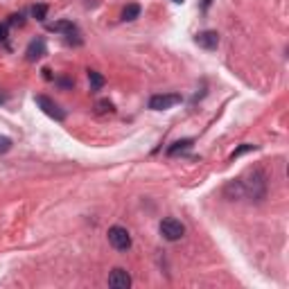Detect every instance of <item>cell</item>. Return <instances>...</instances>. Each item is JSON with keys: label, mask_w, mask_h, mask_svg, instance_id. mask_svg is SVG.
<instances>
[{"label": "cell", "mask_w": 289, "mask_h": 289, "mask_svg": "<svg viewBox=\"0 0 289 289\" xmlns=\"http://www.w3.org/2000/svg\"><path fill=\"white\" fill-rule=\"evenodd\" d=\"M161 235L165 240H170V242H177V240H181L185 235V226L174 217H165L161 222Z\"/></svg>", "instance_id": "obj_1"}, {"label": "cell", "mask_w": 289, "mask_h": 289, "mask_svg": "<svg viewBox=\"0 0 289 289\" xmlns=\"http://www.w3.org/2000/svg\"><path fill=\"white\" fill-rule=\"evenodd\" d=\"M177 104H181V95H178V93L154 95V97L149 99V109H151V111H167V109H174Z\"/></svg>", "instance_id": "obj_2"}, {"label": "cell", "mask_w": 289, "mask_h": 289, "mask_svg": "<svg viewBox=\"0 0 289 289\" xmlns=\"http://www.w3.org/2000/svg\"><path fill=\"white\" fill-rule=\"evenodd\" d=\"M109 242H111L113 249L127 251L131 246V235H129V230L122 228V226H111V228H109Z\"/></svg>", "instance_id": "obj_3"}, {"label": "cell", "mask_w": 289, "mask_h": 289, "mask_svg": "<svg viewBox=\"0 0 289 289\" xmlns=\"http://www.w3.org/2000/svg\"><path fill=\"white\" fill-rule=\"evenodd\" d=\"M36 104L41 106V111L46 113V115H50V118L57 120V122H64V120H66V113L61 111L59 106L54 104L48 95H36Z\"/></svg>", "instance_id": "obj_4"}, {"label": "cell", "mask_w": 289, "mask_h": 289, "mask_svg": "<svg viewBox=\"0 0 289 289\" xmlns=\"http://www.w3.org/2000/svg\"><path fill=\"white\" fill-rule=\"evenodd\" d=\"M109 287L113 289H129L131 287V276H129V271L122 269V267H115L111 271V276H109Z\"/></svg>", "instance_id": "obj_5"}, {"label": "cell", "mask_w": 289, "mask_h": 289, "mask_svg": "<svg viewBox=\"0 0 289 289\" xmlns=\"http://www.w3.org/2000/svg\"><path fill=\"white\" fill-rule=\"evenodd\" d=\"M194 41H197V46L206 48V50H217V46H219V34L212 32V30H206V32H199L197 36H194Z\"/></svg>", "instance_id": "obj_6"}, {"label": "cell", "mask_w": 289, "mask_h": 289, "mask_svg": "<svg viewBox=\"0 0 289 289\" xmlns=\"http://www.w3.org/2000/svg\"><path fill=\"white\" fill-rule=\"evenodd\" d=\"M48 54V48H46V41L43 39H34L30 46H27V52H25V57H27V61H39L41 57H46Z\"/></svg>", "instance_id": "obj_7"}, {"label": "cell", "mask_w": 289, "mask_h": 289, "mask_svg": "<svg viewBox=\"0 0 289 289\" xmlns=\"http://www.w3.org/2000/svg\"><path fill=\"white\" fill-rule=\"evenodd\" d=\"M48 30L50 32H64V34H72L77 32V27H75V23H70V20H54V23H48Z\"/></svg>", "instance_id": "obj_8"}, {"label": "cell", "mask_w": 289, "mask_h": 289, "mask_svg": "<svg viewBox=\"0 0 289 289\" xmlns=\"http://www.w3.org/2000/svg\"><path fill=\"white\" fill-rule=\"evenodd\" d=\"M256 178H257V185H264V177H262V172H256ZM244 185V183H242ZM244 192H249L253 199H262L264 197V188H260V190L256 192V188H253V183L249 185H244Z\"/></svg>", "instance_id": "obj_9"}, {"label": "cell", "mask_w": 289, "mask_h": 289, "mask_svg": "<svg viewBox=\"0 0 289 289\" xmlns=\"http://www.w3.org/2000/svg\"><path fill=\"white\" fill-rule=\"evenodd\" d=\"M192 143H194V140H192V138L177 140V143H174V144H172V147H170V149H167V154H170V156H177V154H181V151L190 149V147H192Z\"/></svg>", "instance_id": "obj_10"}, {"label": "cell", "mask_w": 289, "mask_h": 289, "mask_svg": "<svg viewBox=\"0 0 289 289\" xmlns=\"http://www.w3.org/2000/svg\"><path fill=\"white\" fill-rule=\"evenodd\" d=\"M140 16V5H127L125 12H122V20H136Z\"/></svg>", "instance_id": "obj_11"}, {"label": "cell", "mask_w": 289, "mask_h": 289, "mask_svg": "<svg viewBox=\"0 0 289 289\" xmlns=\"http://www.w3.org/2000/svg\"><path fill=\"white\" fill-rule=\"evenodd\" d=\"M88 81H91V88L93 91H99L102 86H104V77L95 70H88Z\"/></svg>", "instance_id": "obj_12"}, {"label": "cell", "mask_w": 289, "mask_h": 289, "mask_svg": "<svg viewBox=\"0 0 289 289\" xmlns=\"http://www.w3.org/2000/svg\"><path fill=\"white\" fill-rule=\"evenodd\" d=\"M32 16L36 20H46L48 16V5H34L32 7Z\"/></svg>", "instance_id": "obj_13"}, {"label": "cell", "mask_w": 289, "mask_h": 289, "mask_svg": "<svg viewBox=\"0 0 289 289\" xmlns=\"http://www.w3.org/2000/svg\"><path fill=\"white\" fill-rule=\"evenodd\" d=\"M253 149H257L256 144H249V143H246V144H240V147H237V149L230 154V161H235L237 156H242V154H246V151H253Z\"/></svg>", "instance_id": "obj_14"}, {"label": "cell", "mask_w": 289, "mask_h": 289, "mask_svg": "<svg viewBox=\"0 0 289 289\" xmlns=\"http://www.w3.org/2000/svg\"><path fill=\"white\" fill-rule=\"evenodd\" d=\"M12 138H7V136H0V154H7V151L12 149Z\"/></svg>", "instance_id": "obj_15"}, {"label": "cell", "mask_w": 289, "mask_h": 289, "mask_svg": "<svg viewBox=\"0 0 289 289\" xmlns=\"http://www.w3.org/2000/svg\"><path fill=\"white\" fill-rule=\"evenodd\" d=\"M111 113L113 111V104L109 102V99H102V102H97V113Z\"/></svg>", "instance_id": "obj_16"}, {"label": "cell", "mask_w": 289, "mask_h": 289, "mask_svg": "<svg viewBox=\"0 0 289 289\" xmlns=\"http://www.w3.org/2000/svg\"><path fill=\"white\" fill-rule=\"evenodd\" d=\"M23 23H25V20H23L20 14H14L12 18H9V25H23Z\"/></svg>", "instance_id": "obj_17"}, {"label": "cell", "mask_w": 289, "mask_h": 289, "mask_svg": "<svg viewBox=\"0 0 289 289\" xmlns=\"http://www.w3.org/2000/svg\"><path fill=\"white\" fill-rule=\"evenodd\" d=\"M5 41H7V25L0 23V43H5Z\"/></svg>", "instance_id": "obj_18"}, {"label": "cell", "mask_w": 289, "mask_h": 289, "mask_svg": "<svg viewBox=\"0 0 289 289\" xmlns=\"http://www.w3.org/2000/svg\"><path fill=\"white\" fill-rule=\"evenodd\" d=\"M210 2H212V0H201V7H204V9H208V7H210Z\"/></svg>", "instance_id": "obj_19"}, {"label": "cell", "mask_w": 289, "mask_h": 289, "mask_svg": "<svg viewBox=\"0 0 289 289\" xmlns=\"http://www.w3.org/2000/svg\"><path fill=\"white\" fill-rule=\"evenodd\" d=\"M43 77H46V79H52V75H50V70H48V68H43Z\"/></svg>", "instance_id": "obj_20"}, {"label": "cell", "mask_w": 289, "mask_h": 289, "mask_svg": "<svg viewBox=\"0 0 289 289\" xmlns=\"http://www.w3.org/2000/svg\"><path fill=\"white\" fill-rule=\"evenodd\" d=\"M172 2H177V5H183L185 0H172Z\"/></svg>", "instance_id": "obj_21"}]
</instances>
